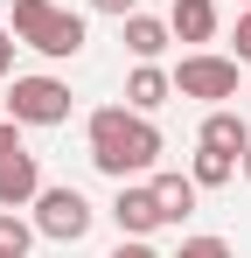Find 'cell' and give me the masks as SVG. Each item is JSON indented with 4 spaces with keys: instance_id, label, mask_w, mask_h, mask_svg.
Returning a JSON list of instances; mask_svg holds the SVG:
<instances>
[{
    "instance_id": "cell-15",
    "label": "cell",
    "mask_w": 251,
    "mask_h": 258,
    "mask_svg": "<svg viewBox=\"0 0 251 258\" xmlns=\"http://www.w3.org/2000/svg\"><path fill=\"white\" fill-rule=\"evenodd\" d=\"M174 258H230V244H223V237H181Z\"/></svg>"
},
{
    "instance_id": "cell-7",
    "label": "cell",
    "mask_w": 251,
    "mask_h": 258,
    "mask_svg": "<svg viewBox=\"0 0 251 258\" xmlns=\"http://www.w3.org/2000/svg\"><path fill=\"white\" fill-rule=\"evenodd\" d=\"M42 196V168L28 147H14V154H0V210H28Z\"/></svg>"
},
{
    "instance_id": "cell-14",
    "label": "cell",
    "mask_w": 251,
    "mask_h": 258,
    "mask_svg": "<svg viewBox=\"0 0 251 258\" xmlns=\"http://www.w3.org/2000/svg\"><path fill=\"white\" fill-rule=\"evenodd\" d=\"M28 244H35V223L14 210H0V258H28Z\"/></svg>"
},
{
    "instance_id": "cell-11",
    "label": "cell",
    "mask_w": 251,
    "mask_h": 258,
    "mask_svg": "<svg viewBox=\"0 0 251 258\" xmlns=\"http://www.w3.org/2000/svg\"><path fill=\"white\" fill-rule=\"evenodd\" d=\"M167 98H174V77H167L161 63H133V77H126V105H133V112H161Z\"/></svg>"
},
{
    "instance_id": "cell-2",
    "label": "cell",
    "mask_w": 251,
    "mask_h": 258,
    "mask_svg": "<svg viewBox=\"0 0 251 258\" xmlns=\"http://www.w3.org/2000/svg\"><path fill=\"white\" fill-rule=\"evenodd\" d=\"M14 42H28L35 56L63 63L84 49V14L56 7V0H14Z\"/></svg>"
},
{
    "instance_id": "cell-6",
    "label": "cell",
    "mask_w": 251,
    "mask_h": 258,
    "mask_svg": "<svg viewBox=\"0 0 251 258\" xmlns=\"http://www.w3.org/2000/svg\"><path fill=\"white\" fill-rule=\"evenodd\" d=\"M112 223H119V237H154V230H161V203H154V188H147V181H119V196H112Z\"/></svg>"
},
{
    "instance_id": "cell-13",
    "label": "cell",
    "mask_w": 251,
    "mask_h": 258,
    "mask_svg": "<svg viewBox=\"0 0 251 258\" xmlns=\"http://www.w3.org/2000/svg\"><path fill=\"white\" fill-rule=\"evenodd\" d=\"M237 168H244V154H216V147H203L196 154V188H223V181H237Z\"/></svg>"
},
{
    "instance_id": "cell-8",
    "label": "cell",
    "mask_w": 251,
    "mask_h": 258,
    "mask_svg": "<svg viewBox=\"0 0 251 258\" xmlns=\"http://www.w3.org/2000/svg\"><path fill=\"white\" fill-rule=\"evenodd\" d=\"M147 188H154V203H161V223H181V216H196V174H174V168H161V174H147Z\"/></svg>"
},
{
    "instance_id": "cell-19",
    "label": "cell",
    "mask_w": 251,
    "mask_h": 258,
    "mask_svg": "<svg viewBox=\"0 0 251 258\" xmlns=\"http://www.w3.org/2000/svg\"><path fill=\"white\" fill-rule=\"evenodd\" d=\"M14 147H21V126H14V119H0V154H14Z\"/></svg>"
},
{
    "instance_id": "cell-1",
    "label": "cell",
    "mask_w": 251,
    "mask_h": 258,
    "mask_svg": "<svg viewBox=\"0 0 251 258\" xmlns=\"http://www.w3.org/2000/svg\"><path fill=\"white\" fill-rule=\"evenodd\" d=\"M84 133H91V168L112 174V181L154 174V161H161V126L133 105H98Z\"/></svg>"
},
{
    "instance_id": "cell-5",
    "label": "cell",
    "mask_w": 251,
    "mask_h": 258,
    "mask_svg": "<svg viewBox=\"0 0 251 258\" xmlns=\"http://www.w3.org/2000/svg\"><path fill=\"white\" fill-rule=\"evenodd\" d=\"M91 223H98V210L77 188H42L35 196V237H49V244H77V237H91Z\"/></svg>"
},
{
    "instance_id": "cell-12",
    "label": "cell",
    "mask_w": 251,
    "mask_h": 258,
    "mask_svg": "<svg viewBox=\"0 0 251 258\" xmlns=\"http://www.w3.org/2000/svg\"><path fill=\"white\" fill-rule=\"evenodd\" d=\"M196 147H216V154H244V147H251V126L237 119V112L209 105V119H203V133H196Z\"/></svg>"
},
{
    "instance_id": "cell-9",
    "label": "cell",
    "mask_w": 251,
    "mask_h": 258,
    "mask_svg": "<svg viewBox=\"0 0 251 258\" xmlns=\"http://www.w3.org/2000/svg\"><path fill=\"white\" fill-rule=\"evenodd\" d=\"M119 28H126V49H133V63H161V56H167V42H174V28H167V21H154V14H140V7L126 14Z\"/></svg>"
},
{
    "instance_id": "cell-22",
    "label": "cell",
    "mask_w": 251,
    "mask_h": 258,
    "mask_svg": "<svg viewBox=\"0 0 251 258\" xmlns=\"http://www.w3.org/2000/svg\"><path fill=\"white\" fill-rule=\"evenodd\" d=\"M237 7H251V0H237Z\"/></svg>"
},
{
    "instance_id": "cell-4",
    "label": "cell",
    "mask_w": 251,
    "mask_h": 258,
    "mask_svg": "<svg viewBox=\"0 0 251 258\" xmlns=\"http://www.w3.org/2000/svg\"><path fill=\"white\" fill-rule=\"evenodd\" d=\"M7 119L14 126H63L70 119V84L63 77H14L7 84Z\"/></svg>"
},
{
    "instance_id": "cell-16",
    "label": "cell",
    "mask_w": 251,
    "mask_h": 258,
    "mask_svg": "<svg viewBox=\"0 0 251 258\" xmlns=\"http://www.w3.org/2000/svg\"><path fill=\"white\" fill-rule=\"evenodd\" d=\"M230 42H237V63H251V7L237 14V35H230Z\"/></svg>"
},
{
    "instance_id": "cell-3",
    "label": "cell",
    "mask_w": 251,
    "mask_h": 258,
    "mask_svg": "<svg viewBox=\"0 0 251 258\" xmlns=\"http://www.w3.org/2000/svg\"><path fill=\"white\" fill-rule=\"evenodd\" d=\"M237 56H216V49H189L167 77H174V98H203V105H223V98H237Z\"/></svg>"
},
{
    "instance_id": "cell-20",
    "label": "cell",
    "mask_w": 251,
    "mask_h": 258,
    "mask_svg": "<svg viewBox=\"0 0 251 258\" xmlns=\"http://www.w3.org/2000/svg\"><path fill=\"white\" fill-rule=\"evenodd\" d=\"M91 7H98V14H119V21H126V14H133L140 0H91Z\"/></svg>"
},
{
    "instance_id": "cell-21",
    "label": "cell",
    "mask_w": 251,
    "mask_h": 258,
    "mask_svg": "<svg viewBox=\"0 0 251 258\" xmlns=\"http://www.w3.org/2000/svg\"><path fill=\"white\" fill-rule=\"evenodd\" d=\"M244 181H251V147H244Z\"/></svg>"
},
{
    "instance_id": "cell-18",
    "label": "cell",
    "mask_w": 251,
    "mask_h": 258,
    "mask_svg": "<svg viewBox=\"0 0 251 258\" xmlns=\"http://www.w3.org/2000/svg\"><path fill=\"white\" fill-rule=\"evenodd\" d=\"M14 49H21V42H14V28H0V77L14 70Z\"/></svg>"
},
{
    "instance_id": "cell-10",
    "label": "cell",
    "mask_w": 251,
    "mask_h": 258,
    "mask_svg": "<svg viewBox=\"0 0 251 258\" xmlns=\"http://www.w3.org/2000/svg\"><path fill=\"white\" fill-rule=\"evenodd\" d=\"M167 28H174V42H216V0H174L167 7Z\"/></svg>"
},
{
    "instance_id": "cell-17",
    "label": "cell",
    "mask_w": 251,
    "mask_h": 258,
    "mask_svg": "<svg viewBox=\"0 0 251 258\" xmlns=\"http://www.w3.org/2000/svg\"><path fill=\"white\" fill-rule=\"evenodd\" d=\"M112 258H161V251H154L147 237H126V244H119V251H112Z\"/></svg>"
}]
</instances>
